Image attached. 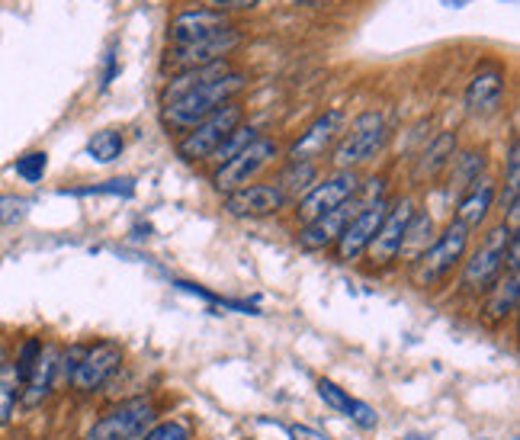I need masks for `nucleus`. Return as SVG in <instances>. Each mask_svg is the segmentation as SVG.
<instances>
[{"label":"nucleus","instance_id":"1","mask_svg":"<svg viewBox=\"0 0 520 440\" xmlns=\"http://www.w3.org/2000/svg\"><path fill=\"white\" fill-rule=\"evenodd\" d=\"M244 87H248V74H241L235 68L219 74V78L193 84L190 90H183L180 97L161 103V123L174 132H187L196 123H203L206 116L222 110L225 103H235V97Z\"/></svg>","mask_w":520,"mask_h":440},{"label":"nucleus","instance_id":"2","mask_svg":"<svg viewBox=\"0 0 520 440\" xmlns=\"http://www.w3.org/2000/svg\"><path fill=\"white\" fill-rule=\"evenodd\" d=\"M469 229H463L460 222H450L431 245H427L415 261H408V280L418 290H431V286L443 283L450 273L463 264V257L469 254Z\"/></svg>","mask_w":520,"mask_h":440},{"label":"nucleus","instance_id":"3","mask_svg":"<svg viewBox=\"0 0 520 440\" xmlns=\"http://www.w3.org/2000/svg\"><path fill=\"white\" fill-rule=\"evenodd\" d=\"M389 142V126H386V116L370 110L354 119V126L347 132H341L338 145L331 148V161L338 171H354L357 164L376 158L382 145Z\"/></svg>","mask_w":520,"mask_h":440},{"label":"nucleus","instance_id":"4","mask_svg":"<svg viewBox=\"0 0 520 440\" xmlns=\"http://www.w3.org/2000/svg\"><path fill=\"white\" fill-rule=\"evenodd\" d=\"M511 235H514L511 229L495 225L492 232H485V238L479 241V248L463 257V273H460L463 293L482 296L488 286L501 277L504 273V251H508Z\"/></svg>","mask_w":520,"mask_h":440},{"label":"nucleus","instance_id":"5","mask_svg":"<svg viewBox=\"0 0 520 440\" xmlns=\"http://www.w3.org/2000/svg\"><path fill=\"white\" fill-rule=\"evenodd\" d=\"M244 123V110L238 103H225L222 110L206 116L203 123H196L193 129L183 132V139L177 142V155L183 161H209L212 151H216L228 135Z\"/></svg>","mask_w":520,"mask_h":440},{"label":"nucleus","instance_id":"6","mask_svg":"<svg viewBox=\"0 0 520 440\" xmlns=\"http://www.w3.org/2000/svg\"><path fill=\"white\" fill-rule=\"evenodd\" d=\"M277 155H280L277 142L257 135V139L244 145L235 158H228L225 164H216V171H212V187L219 193H235L241 187H248Z\"/></svg>","mask_w":520,"mask_h":440},{"label":"nucleus","instance_id":"7","mask_svg":"<svg viewBox=\"0 0 520 440\" xmlns=\"http://www.w3.org/2000/svg\"><path fill=\"white\" fill-rule=\"evenodd\" d=\"M411 216H415V203H411L408 196H402V200H389L386 216H382L379 229L370 241V248H366V254H363L366 261H370V267L386 270V267H392L395 261H399L405 229H408Z\"/></svg>","mask_w":520,"mask_h":440},{"label":"nucleus","instance_id":"8","mask_svg":"<svg viewBox=\"0 0 520 440\" xmlns=\"http://www.w3.org/2000/svg\"><path fill=\"white\" fill-rule=\"evenodd\" d=\"M360 190V177L357 171H334L325 180H315V184L299 196V206H296V216L299 222H312L325 212L338 209L344 203H350Z\"/></svg>","mask_w":520,"mask_h":440},{"label":"nucleus","instance_id":"9","mask_svg":"<svg viewBox=\"0 0 520 440\" xmlns=\"http://www.w3.org/2000/svg\"><path fill=\"white\" fill-rule=\"evenodd\" d=\"M241 45V33L235 26L222 29V33L200 39V42H187V45H171L164 52V68H171L174 74L180 71H190V68H203L212 62H222Z\"/></svg>","mask_w":520,"mask_h":440},{"label":"nucleus","instance_id":"10","mask_svg":"<svg viewBox=\"0 0 520 440\" xmlns=\"http://www.w3.org/2000/svg\"><path fill=\"white\" fill-rule=\"evenodd\" d=\"M151 421H155V405L151 399H129L110 408L94 428L87 431V440H139Z\"/></svg>","mask_w":520,"mask_h":440},{"label":"nucleus","instance_id":"11","mask_svg":"<svg viewBox=\"0 0 520 440\" xmlns=\"http://www.w3.org/2000/svg\"><path fill=\"white\" fill-rule=\"evenodd\" d=\"M344 119L347 116H344L341 106H331V110L315 116L312 126L305 129L293 145H289V151H286L289 164H315L325 151H331L344 132Z\"/></svg>","mask_w":520,"mask_h":440},{"label":"nucleus","instance_id":"12","mask_svg":"<svg viewBox=\"0 0 520 440\" xmlns=\"http://www.w3.org/2000/svg\"><path fill=\"white\" fill-rule=\"evenodd\" d=\"M122 367V347L116 341H97L84 344V354L78 360V367L71 373V389L74 392H97L100 386L110 383V376Z\"/></svg>","mask_w":520,"mask_h":440},{"label":"nucleus","instance_id":"13","mask_svg":"<svg viewBox=\"0 0 520 440\" xmlns=\"http://www.w3.org/2000/svg\"><path fill=\"white\" fill-rule=\"evenodd\" d=\"M386 209H389V200H376V203L354 212V219L347 222V229L341 232V238L334 241V254H338L341 264H354L366 254L382 216H386Z\"/></svg>","mask_w":520,"mask_h":440},{"label":"nucleus","instance_id":"14","mask_svg":"<svg viewBox=\"0 0 520 440\" xmlns=\"http://www.w3.org/2000/svg\"><path fill=\"white\" fill-rule=\"evenodd\" d=\"M286 206H289V196L277 184H248L235 193H225V200H222V209L235 219L277 216V212Z\"/></svg>","mask_w":520,"mask_h":440},{"label":"nucleus","instance_id":"15","mask_svg":"<svg viewBox=\"0 0 520 440\" xmlns=\"http://www.w3.org/2000/svg\"><path fill=\"white\" fill-rule=\"evenodd\" d=\"M228 26H232V20H228L225 13L209 10V7H193V10H180L171 20V26H167V39H171V45H187V42L216 36Z\"/></svg>","mask_w":520,"mask_h":440},{"label":"nucleus","instance_id":"16","mask_svg":"<svg viewBox=\"0 0 520 440\" xmlns=\"http://www.w3.org/2000/svg\"><path fill=\"white\" fill-rule=\"evenodd\" d=\"M58 354L61 347L58 344H42V351L33 363V370L26 373L23 379V392H20V405L26 412L39 408L45 399L52 396V389L58 386Z\"/></svg>","mask_w":520,"mask_h":440},{"label":"nucleus","instance_id":"17","mask_svg":"<svg viewBox=\"0 0 520 440\" xmlns=\"http://www.w3.org/2000/svg\"><path fill=\"white\" fill-rule=\"evenodd\" d=\"M363 209L357 203V196L350 203L338 206V209H331L325 212V216H318L312 222H305L302 225V232H299V248L302 251H325V248H334V241L341 238V232L347 229V222L354 219V212Z\"/></svg>","mask_w":520,"mask_h":440},{"label":"nucleus","instance_id":"18","mask_svg":"<svg viewBox=\"0 0 520 440\" xmlns=\"http://www.w3.org/2000/svg\"><path fill=\"white\" fill-rule=\"evenodd\" d=\"M504 100V71L498 65H485L476 71V78L469 81L466 90V106L472 116H492L501 110Z\"/></svg>","mask_w":520,"mask_h":440},{"label":"nucleus","instance_id":"19","mask_svg":"<svg viewBox=\"0 0 520 440\" xmlns=\"http://www.w3.org/2000/svg\"><path fill=\"white\" fill-rule=\"evenodd\" d=\"M485 306H482V322L485 325H504L508 318L517 312V299H520V273H501V277L488 286L482 293Z\"/></svg>","mask_w":520,"mask_h":440},{"label":"nucleus","instance_id":"20","mask_svg":"<svg viewBox=\"0 0 520 440\" xmlns=\"http://www.w3.org/2000/svg\"><path fill=\"white\" fill-rule=\"evenodd\" d=\"M495 200H498V190L488 177H479L476 184H472L460 200H456V216L453 222H460L463 229L476 232L479 225L488 219V212L495 209Z\"/></svg>","mask_w":520,"mask_h":440},{"label":"nucleus","instance_id":"21","mask_svg":"<svg viewBox=\"0 0 520 440\" xmlns=\"http://www.w3.org/2000/svg\"><path fill=\"white\" fill-rule=\"evenodd\" d=\"M453 158H456V132L434 135L421 151V158L415 161V184H434L440 174H447Z\"/></svg>","mask_w":520,"mask_h":440},{"label":"nucleus","instance_id":"22","mask_svg":"<svg viewBox=\"0 0 520 440\" xmlns=\"http://www.w3.org/2000/svg\"><path fill=\"white\" fill-rule=\"evenodd\" d=\"M501 225L520 235V145L511 139L508 148V174H504V190H501Z\"/></svg>","mask_w":520,"mask_h":440},{"label":"nucleus","instance_id":"23","mask_svg":"<svg viewBox=\"0 0 520 440\" xmlns=\"http://www.w3.org/2000/svg\"><path fill=\"white\" fill-rule=\"evenodd\" d=\"M450 196H463L479 177H485V151H463L450 161Z\"/></svg>","mask_w":520,"mask_h":440},{"label":"nucleus","instance_id":"24","mask_svg":"<svg viewBox=\"0 0 520 440\" xmlns=\"http://www.w3.org/2000/svg\"><path fill=\"white\" fill-rule=\"evenodd\" d=\"M20 392H23V376L13 367V360H4L0 363V428H7L13 415H17Z\"/></svg>","mask_w":520,"mask_h":440},{"label":"nucleus","instance_id":"25","mask_svg":"<svg viewBox=\"0 0 520 440\" xmlns=\"http://www.w3.org/2000/svg\"><path fill=\"white\" fill-rule=\"evenodd\" d=\"M434 241V219L431 212L415 209L408 229H405V241H402V261H415V257Z\"/></svg>","mask_w":520,"mask_h":440},{"label":"nucleus","instance_id":"26","mask_svg":"<svg viewBox=\"0 0 520 440\" xmlns=\"http://www.w3.org/2000/svg\"><path fill=\"white\" fill-rule=\"evenodd\" d=\"M122 148H126V139H122L119 129H100L94 132V139L87 142V155L97 164H113L122 155Z\"/></svg>","mask_w":520,"mask_h":440},{"label":"nucleus","instance_id":"27","mask_svg":"<svg viewBox=\"0 0 520 440\" xmlns=\"http://www.w3.org/2000/svg\"><path fill=\"white\" fill-rule=\"evenodd\" d=\"M315 174H318L315 164H289V168L280 174L277 187H280L286 196H293V193H305V190H309V187L315 184Z\"/></svg>","mask_w":520,"mask_h":440},{"label":"nucleus","instance_id":"28","mask_svg":"<svg viewBox=\"0 0 520 440\" xmlns=\"http://www.w3.org/2000/svg\"><path fill=\"white\" fill-rule=\"evenodd\" d=\"M257 139V129L254 126H238L232 135H228V139L216 148V151H212V161H216V164H225L228 158H235L238 155V151L244 148V145H248V142H254Z\"/></svg>","mask_w":520,"mask_h":440},{"label":"nucleus","instance_id":"29","mask_svg":"<svg viewBox=\"0 0 520 440\" xmlns=\"http://www.w3.org/2000/svg\"><path fill=\"white\" fill-rule=\"evenodd\" d=\"M318 396L328 408L341 415H350V408H354V396H350L347 389H341L338 383H331V379H318Z\"/></svg>","mask_w":520,"mask_h":440},{"label":"nucleus","instance_id":"30","mask_svg":"<svg viewBox=\"0 0 520 440\" xmlns=\"http://www.w3.org/2000/svg\"><path fill=\"white\" fill-rule=\"evenodd\" d=\"M45 168H49V155H45V151H29V155H23L17 161V174L26 180V184H39L45 177Z\"/></svg>","mask_w":520,"mask_h":440},{"label":"nucleus","instance_id":"31","mask_svg":"<svg viewBox=\"0 0 520 440\" xmlns=\"http://www.w3.org/2000/svg\"><path fill=\"white\" fill-rule=\"evenodd\" d=\"M29 216V200L23 196H4L0 193V229L4 225H17Z\"/></svg>","mask_w":520,"mask_h":440},{"label":"nucleus","instance_id":"32","mask_svg":"<svg viewBox=\"0 0 520 440\" xmlns=\"http://www.w3.org/2000/svg\"><path fill=\"white\" fill-rule=\"evenodd\" d=\"M142 440H193V434L183 421H161V424H151L142 434Z\"/></svg>","mask_w":520,"mask_h":440},{"label":"nucleus","instance_id":"33","mask_svg":"<svg viewBox=\"0 0 520 440\" xmlns=\"http://www.w3.org/2000/svg\"><path fill=\"white\" fill-rule=\"evenodd\" d=\"M347 418L354 421L357 428H363V431H376V424H379L376 408H373V405H366V402H360V399H354V408H350V415H347Z\"/></svg>","mask_w":520,"mask_h":440},{"label":"nucleus","instance_id":"34","mask_svg":"<svg viewBox=\"0 0 520 440\" xmlns=\"http://www.w3.org/2000/svg\"><path fill=\"white\" fill-rule=\"evenodd\" d=\"M203 7H209V10H219V13H228V10H251V7H257L260 0H200Z\"/></svg>","mask_w":520,"mask_h":440},{"label":"nucleus","instance_id":"35","mask_svg":"<svg viewBox=\"0 0 520 440\" xmlns=\"http://www.w3.org/2000/svg\"><path fill=\"white\" fill-rule=\"evenodd\" d=\"M289 440H331V437L315 428H305V424H293V428H289Z\"/></svg>","mask_w":520,"mask_h":440},{"label":"nucleus","instance_id":"36","mask_svg":"<svg viewBox=\"0 0 520 440\" xmlns=\"http://www.w3.org/2000/svg\"><path fill=\"white\" fill-rule=\"evenodd\" d=\"M4 360H7V357H4V354H0V363H4Z\"/></svg>","mask_w":520,"mask_h":440}]
</instances>
